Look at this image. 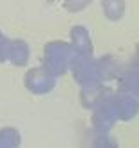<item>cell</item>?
<instances>
[{
  "label": "cell",
  "instance_id": "6da1fadb",
  "mask_svg": "<svg viewBox=\"0 0 139 148\" xmlns=\"http://www.w3.org/2000/svg\"><path fill=\"white\" fill-rule=\"evenodd\" d=\"M13 130H0V148H13L14 143H11L9 137H13Z\"/></svg>",
  "mask_w": 139,
  "mask_h": 148
}]
</instances>
